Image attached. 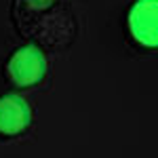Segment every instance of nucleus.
<instances>
[{"instance_id": "f257e3e1", "label": "nucleus", "mask_w": 158, "mask_h": 158, "mask_svg": "<svg viewBox=\"0 0 158 158\" xmlns=\"http://www.w3.org/2000/svg\"><path fill=\"white\" fill-rule=\"evenodd\" d=\"M4 74L9 78V82L17 89H30L38 85L44 74H47V59L42 55V51L34 44H25L21 49H17L11 55V59L6 61Z\"/></svg>"}, {"instance_id": "f03ea898", "label": "nucleus", "mask_w": 158, "mask_h": 158, "mask_svg": "<svg viewBox=\"0 0 158 158\" xmlns=\"http://www.w3.org/2000/svg\"><path fill=\"white\" fill-rule=\"evenodd\" d=\"M27 34H32L36 38V42L42 47L61 49V47H68L72 42L74 34H76V23L68 11L51 9L34 21V25L30 27Z\"/></svg>"}, {"instance_id": "7ed1b4c3", "label": "nucleus", "mask_w": 158, "mask_h": 158, "mask_svg": "<svg viewBox=\"0 0 158 158\" xmlns=\"http://www.w3.org/2000/svg\"><path fill=\"white\" fill-rule=\"evenodd\" d=\"M131 36L146 49H158V0H137L129 11Z\"/></svg>"}, {"instance_id": "20e7f679", "label": "nucleus", "mask_w": 158, "mask_h": 158, "mask_svg": "<svg viewBox=\"0 0 158 158\" xmlns=\"http://www.w3.org/2000/svg\"><path fill=\"white\" fill-rule=\"evenodd\" d=\"M32 124V110L23 97L9 93L0 97V135L15 137L30 129Z\"/></svg>"}, {"instance_id": "39448f33", "label": "nucleus", "mask_w": 158, "mask_h": 158, "mask_svg": "<svg viewBox=\"0 0 158 158\" xmlns=\"http://www.w3.org/2000/svg\"><path fill=\"white\" fill-rule=\"evenodd\" d=\"M55 2L57 0H15V19L27 34L30 27L34 25V21L40 15L51 11Z\"/></svg>"}]
</instances>
